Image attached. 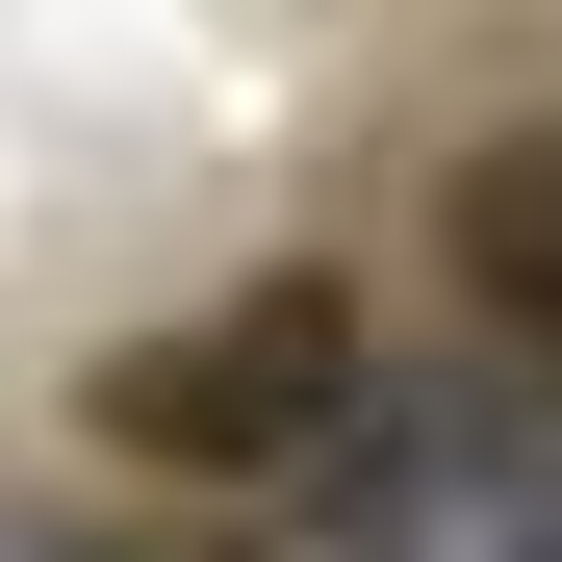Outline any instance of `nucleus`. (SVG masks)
Segmentation results:
<instances>
[{"instance_id":"1","label":"nucleus","mask_w":562,"mask_h":562,"mask_svg":"<svg viewBox=\"0 0 562 562\" xmlns=\"http://www.w3.org/2000/svg\"><path fill=\"white\" fill-rule=\"evenodd\" d=\"M103 435L179 460V486H281V460L358 435V307L333 281H231V307H179V333L103 358Z\"/></svg>"},{"instance_id":"2","label":"nucleus","mask_w":562,"mask_h":562,"mask_svg":"<svg viewBox=\"0 0 562 562\" xmlns=\"http://www.w3.org/2000/svg\"><path fill=\"white\" fill-rule=\"evenodd\" d=\"M333 562H562V409H409V435H358V486H333Z\"/></svg>"},{"instance_id":"3","label":"nucleus","mask_w":562,"mask_h":562,"mask_svg":"<svg viewBox=\"0 0 562 562\" xmlns=\"http://www.w3.org/2000/svg\"><path fill=\"white\" fill-rule=\"evenodd\" d=\"M460 281L562 358V128H512V154H460Z\"/></svg>"}]
</instances>
